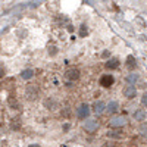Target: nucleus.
<instances>
[{
  "mask_svg": "<svg viewBox=\"0 0 147 147\" xmlns=\"http://www.w3.org/2000/svg\"><path fill=\"white\" fill-rule=\"evenodd\" d=\"M38 94H40V90H38L37 85H28L27 90H25V97H27L30 102L35 100L37 97H38Z\"/></svg>",
  "mask_w": 147,
  "mask_h": 147,
  "instance_id": "obj_1",
  "label": "nucleus"
},
{
  "mask_svg": "<svg viewBox=\"0 0 147 147\" xmlns=\"http://www.w3.org/2000/svg\"><path fill=\"white\" fill-rule=\"evenodd\" d=\"M125 124H127V118L121 116V115H116V116H113L112 119L109 121V127H112V128H121V127H124Z\"/></svg>",
  "mask_w": 147,
  "mask_h": 147,
  "instance_id": "obj_2",
  "label": "nucleus"
},
{
  "mask_svg": "<svg viewBox=\"0 0 147 147\" xmlns=\"http://www.w3.org/2000/svg\"><path fill=\"white\" fill-rule=\"evenodd\" d=\"M90 113H91L90 106L85 105V103H82V105L77 109V116H78L80 119H87V118L90 116Z\"/></svg>",
  "mask_w": 147,
  "mask_h": 147,
  "instance_id": "obj_3",
  "label": "nucleus"
},
{
  "mask_svg": "<svg viewBox=\"0 0 147 147\" xmlns=\"http://www.w3.org/2000/svg\"><path fill=\"white\" fill-rule=\"evenodd\" d=\"M84 129L87 132H96V129L99 128V122H97L96 119H87L84 122Z\"/></svg>",
  "mask_w": 147,
  "mask_h": 147,
  "instance_id": "obj_4",
  "label": "nucleus"
},
{
  "mask_svg": "<svg viewBox=\"0 0 147 147\" xmlns=\"http://www.w3.org/2000/svg\"><path fill=\"white\" fill-rule=\"evenodd\" d=\"M65 77H66L69 81H77V80L80 78V69H77V68H69V69H66Z\"/></svg>",
  "mask_w": 147,
  "mask_h": 147,
  "instance_id": "obj_5",
  "label": "nucleus"
},
{
  "mask_svg": "<svg viewBox=\"0 0 147 147\" xmlns=\"http://www.w3.org/2000/svg\"><path fill=\"white\" fill-rule=\"evenodd\" d=\"M113 82H115V78H113V75H110V74H106V75H103L100 78V85H102V87H105V88L110 87V85H113Z\"/></svg>",
  "mask_w": 147,
  "mask_h": 147,
  "instance_id": "obj_6",
  "label": "nucleus"
},
{
  "mask_svg": "<svg viewBox=\"0 0 147 147\" xmlns=\"http://www.w3.org/2000/svg\"><path fill=\"white\" fill-rule=\"evenodd\" d=\"M124 96L127 97V99H134V97L137 96V88L136 85H127V87L124 88Z\"/></svg>",
  "mask_w": 147,
  "mask_h": 147,
  "instance_id": "obj_7",
  "label": "nucleus"
},
{
  "mask_svg": "<svg viewBox=\"0 0 147 147\" xmlns=\"http://www.w3.org/2000/svg\"><path fill=\"white\" fill-rule=\"evenodd\" d=\"M106 109H107V105H106L105 102H102V100H97V102H94V105H93V110H94L97 115L103 113Z\"/></svg>",
  "mask_w": 147,
  "mask_h": 147,
  "instance_id": "obj_8",
  "label": "nucleus"
},
{
  "mask_svg": "<svg viewBox=\"0 0 147 147\" xmlns=\"http://www.w3.org/2000/svg\"><path fill=\"white\" fill-rule=\"evenodd\" d=\"M119 65H121V62H119V59L118 57H110V59H107V62H106V68L107 69H118L119 68Z\"/></svg>",
  "mask_w": 147,
  "mask_h": 147,
  "instance_id": "obj_9",
  "label": "nucleus"
},
{
  "mask_svg": "<svg viewBox=\"0 0 147 147\" xmlns=\"http://www.w3.org/2000/svg\"><path fill=\"white\" fill-rule=\"evenodd\" d=\"M132 118L136 119V121H140V122H143V121L146 119V112H144V109H137V110H134Z\"/></svg>",
  "mask_w": 147,
  "mask_h": 147,
  "instance_id": "obj_10",
  "label": "nucleus"
},
{
  "mask_svg": "<svg viewBox=\"0 0 147 147\" xmlns=\"http://www.w3.org/2000/svg\"><path fill=\"white\" fill-rule=\"evenodd\" d=\"M44 106L47 107V109H56V106H57V102L53 99V97H47V99L44 100Z\"/></svg>",
  "mask_w": 147,
  "mask_h": 147,
  "instance_id": "obj_11",
  "label": "nucleus"
},
{
  "mask_svg": "<svg viewBox=\"0 0 147 147\" xmlns=\"http://www.w3.org/2000/svg\"><path fill=\"white\" fill-rule=\"evenodd\" d=\"M118 109H119V103L113 100V102H109V105H107V109H106V110H107L109 113H116V112H118Z\"/></svg>",
  "mask_w": 147,
  "mask_h": 147,
  "instance_id": "obj_12",
  "label": "nucleus"
},
{
  "mask_svg": "<svg viewBox=\"0 0 147 147\" xmlns=\"http://www.w3.org/2000/svg\"><path fill=\"white\" fill-rule=\"evenodd\" d=\"M34 77V71L32 69H24L21 72V78L22 80H31Z\"/></svg>",
  "mask_w": 147,
  "mask_h": 147,
  "instance_id": "obj_13",
  "label": "nucleus"
},
{
  "mask_svg": "<svg viewBox=\"0 0 147 147\" xmlns=\"http://www.w3.org/2000/svg\"><path fill=\"white\" fill-rule=\"evenodd\" d=\"M137 81H138V75H137V74H129V75L127 77V82H128V85H136Z\"/></svg>",
  "mask_w": 147,
  "mask_h": 147,
  "instance_id": "obj_14",
  "label": "nucleus"
},
{
  "mask_svg": "<svg viewBox=\"0 0 147 147\" xmlns=\"http://www.w3.org/2000/svg\"><path fill=\"white\" fill-rule=\"evenodd\" d=\"M127 66H128L129 69H132V68L137 66V60H136V57H134L132 55H129V56L127 57Z\"/></svg>",
  "mask_w": 147,
  "mask_h": 147,
  "instance_id": "obj_15",
  "label": "nucleus"
},
{
  "mask_svg": "<svg viewBox=\"0 0 147 147\" xmlns=\"http://www.w3.org/2000/svg\"><path fill=\"white\" fill-rule=\"evenodd\" d=\"M87 32H88L87 25H85V24H82V25L80 27V37H85V35H87Z\"/></svg>",
  "mask_w": 147,
  "mask_h": 147,
  "instance_id": "obj_16",
  "label": "nucleus"
},
{
  "mask_svg": "<svg viewBox=\"0 0 147 147\" xmlns=\"http://www.w3.org/2000/svg\"><path fill=\"white\" fill-rule=\"evenodd\" d=\"M107 137H110V138H121L122 134L116 132V131H110V132H107Z\"/></svg>",
  "mask_w": 147,
  "mask_h": 147,
  "instance_id": "obj_17",
  "label": "nucleus"
},
{
  "mask_svg": "<svg viewBox=\"0 0 147 147\" xmlns=\"http://www.w3.org/2000/svg\"><path fill=\"white\" fill-rule=\"evenodd\" d=\"M49 55H50V56H56L57 55V47L56 46H49Z\"/></svg>",
  "mask_w": 147,
  "mask_h": 147,
  "instance_id": "obj_18",
  "label": "nucleus"
},
{
  "mask_svg": "<svg viewBox=\"0 0 147 147\" xmlns=\"http://www.w3.org/2000/svg\"><path fill=\"white\" fill-rule=\"evenodd\" d=\"M7 102H9V105H10L12 107H19L18 102H16V100H13V97H9V99H7Z\"/></svg>",
  "mask_w": 147,
  "mask_h": 147,
  "instance_id": "obj_19",
  "label": "nucleus"
},
{
  "mask_svg": "<svg viewBox=\"0 0 147 147\" xmlns=\"http://www.w3.org/2000/svg\"><path fill=\"white\" fill-rule=\"evenodd\" d=\"M141 105H143L144 107H147V94H143V97H141Z\"/></svg>",
  "mask_w": 147,
  "mask_h": 147,
  "instance_id": "obj_20",
  "label": "nucleus"
},
{
  "mask_svg": "<svg viewBox=\"0 0 147 147\" xmlns=\"http://www.w3.org/2000/svg\"><path fill=\"white\" fill-rule=\"evenodd\" d=\"M136 21H137V22L140 24V27H141V28H143V27H146V22H144V21H143V19L140 18V16H137V19H136Z\"/></svg>",
  "mask_w": 147,
  "mask_h": 147,
  "instance_id": "obj_21",
  "label": "nucleus"
},
{
  "mask_svg": "<svg viewBox=\"0 0 147 147\" xmlns=\"http://www.w3.org/2000/svg\"><path fill=\"white\" fill-rule=\"evenodd\" d=\"M141 134H147V125H144V127H141Z\"/></svg>",
  "mask_w": 147,
  "mask_h": 147,
  "instance_id": "obj_22",
  "label": "nucleus"
},
{
  "mask_svg": "<svg viewBox=\"0 0 147 147\" xmlns=\"http://www.w3.org/2000/svg\"><path fill=\"white\" fill-rule=\"evenodd\" d=\"M109 55H110V53H109V52H107V50H106V52H103V53H102V56H103V57H107V56H109Z\"/></svg>",
  "mask_w": 147,
  "mask_h": 147,
  "instance_id": "obj_23",
  "label": "nucleus"
},
{
  "mask_svg": "<svg viewBox=\"0 0 147 147\" xmlns=\"http://www.w3.org/2000/svg\"><path fill=\"white\" fill-rule=\"evenodd\" d=\"M68 129H69V125L65 124V125H63V131H68Z\"/></svg>",
  "mask_w": 147,
  "mask_h": 147,
  "instance_id": "obj_24",
  "label": "nucleus"
},
{
  "mask_svg": "<svg viewBox=\"0 0 147 147\" xmlns=\"http://www.w3.org/2000/svg\"><path fill=\"white\" fill-rule=\"evenodd\" d=\"M28 147H41V146H40V144H30Z\"/></svg>",
  "mask_w": 147,
  "mask_h": 147,
  "instance_id": "obj_25",
  "label": "nucleus"
}]
</instances>
